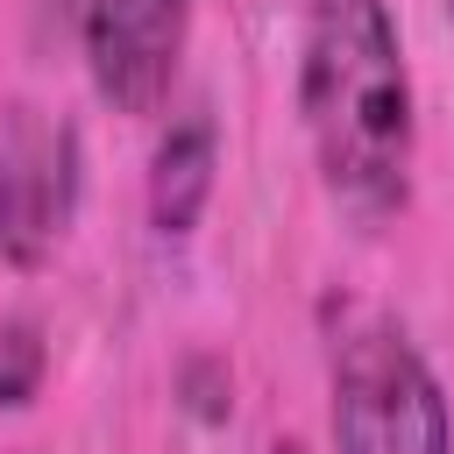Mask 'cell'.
Here are the masks:
<instances>
[{"label":"cell","mask_w":454,"mask_h":454,"mask_svg":"<svg viewBox=\"0 0 454 454\" xmlns=\"http://www.w3.org/2000/svg\"><path fill=\"white\" fill-rule=\"evenodd\" d=\"M447 14H454V0H447Z\"/></svg>","instance_id":"ba28073f"},{"label":"cell","mask_w":454,"mask_h":454,"mask_svg":"<svg viewBox=\"0 0 454 454\" xmlns=\"http://www.w3.org/2000/svg\"><path fill=\"white\" fill-rule=\"evenodd\" d=\"M326 433L333 454H454L433 362L376 305H340L326 326Z\"/></svg>","instance_id":"7a4b0ae2"},{"label":"cell","mask_w":454,"mask_h":454,"mask_svg":"<svg viewBox=\"0 0 454 454\" xmlns=\"http://www.w3.org/2000/svg\"><path fill=\"white\" fill-rule=\"evenodd\" d=\"M270 454H305V447H298V440H277V447H270Z\"/></svg>","instance_id":"52a82bcc"},{"label":"cell","mask_w":454,"mask_h":454,"mask_svg":"<svg viewBox=\"0 0 454 454\" xmlns=\"http://www.w3.org/2000/svg\"><path fill=\"white\" fill-rule=\"evenodd\" d=\"M298 114L326 199L362 227L397 220L411 199L419 114L390 0H305Z\"/></svg>","instance_id":"6da1fadb"},{"label":"cell","mask_w":454,"mask_h":454,"mask_svg":"<svg viewBox=\"0 0 454 454\" xmlns=\"http://www.w3.org/2000/svg\"><path fill=\"white\" fill-rule=\"evenodd\" d=\"M213 170H220V128L206 106H184L149 156V227L163 241H184L199 227V213L213 199Z\"/></svg>","instance_id":"5b68a950"},{"label":"cell","mask_w":454,"mask_h":454,"mask_svg":"<svg viewBox=\"0 0 454 454\" xmlns=\"http://www.w3.org/2000/svg\"><path fill=\"white\" fill-rule=\"evenodd\" d=\"M43 369H50L43 326H35V319H0V411L28 404V397L43 390Z\"/></svg>","instance_id":"8992f818"},{"label":"cell","mask_w":454,"mask_h":454,"mask_svg":"<svg viewBox=\"0 0 454 454\" xmlns=\"http://www.w3.org/2000/svg\"><path fill=\"white\" fill-rule=\"evenodd\" d=\"M85 149L78 128L35 99L0 106V255L14 270H43L78 220Z\"/></svg>","instance_id":"3957f363"},{"label":"cell","mask_w":454,"mask_h":454,"mask_svg":"<svg viewBox=\"0 0 454 454\" xmlns=\"http://www.w3.org/2000/svg\"><path fill=\"white\" fill-rule=\"evenodd\" d=\"M192 35V0H78V50L92 92L114 114H156L170 99Z\"/></svg>","instance_id":"277c9868"}]
</instances>
